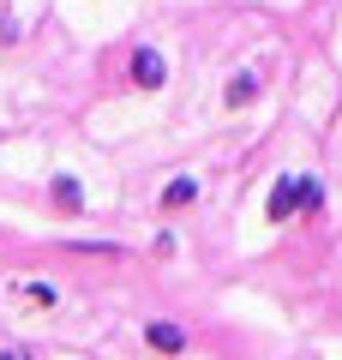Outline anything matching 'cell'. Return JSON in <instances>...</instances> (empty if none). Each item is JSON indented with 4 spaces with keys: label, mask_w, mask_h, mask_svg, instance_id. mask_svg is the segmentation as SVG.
<instances>
[{
    "label": "cell",
    "mask_w": 342,
    "mask_h": 360,
    "mask_svg": "<svg viewBox=\"0 0 342 360\" xmlns=\"http://www.w3.org/2000/svg\"><path fill=\"white\" fill-rule=\"evenodd\" d=\"M127 78H132L139 90H163V84H168V60L151 49V42H144V49H132V60H127Z\"/></svg>",
    "instance_id": "2"
},
{
    "label": "cell",
    "mask_w": 342,
    "mask_h": 360,
    "mask_svg": "<svg viewBox=\"0 0 342 360\" xmlns=\"http://www.w3.org/2000/svg\"><path fill=\"white\" fill-rule=\"evenodd\" d=\"M294 210H300V205H294V174H282L277 186H270V205H265V217H270V222H294Z\"/></svg>",
    "instance_id": "4"
},
{
    "label": "cell",
    "mask_w": 342,
    "mask_h": 360,
    "mask_svg": "<svg viewBox=\"0 0 342 360\" xmlns=\"http://www.w3.org/2000/svg\"><path fill=\"white\" fill-rule=\"evenodd\" d=\"M151 252H156V258H175V252H180V240H175V229H163V234H156V240H151Z\"/></svg>",
    "instance_id": "9"
},
{
    "label": "cell",
    "mask_w": 342,
    "mask_h": 360,
    "mask_svg": "<svg viewBox=\"0 0 342 360\" xmlns=\"http://www.w3.org/2000/svg\"><path fill=\"white\" fill-rule=\"evenodd\" d=\"M49 198H54V205H61V210H72V217H78V210H84V186H78L72 174H54Z\"/></svg>",
    "instance_id": "6"
},
{
    "label": "cell",
    "mask_w": 342,
    "mask_h": 360,
    "mask_svg": "<svg viewBox=\"0 0 342 360\" xmlns=\"http://www.w3.org/2000/svg\"><path fill=\"white\" fill-rule=\"evenodd\" d=\"M294 205L300 210H324V180L318 174H294Z\"/></svg>",
    "instance_id": "7"
},
{
    "label": "cell",
    "mask_w": 342,
    "mask_h": 360,
    "mask_svg": "<svg viewBox=\"0 0 342 360\" xmlns=\"http://www.w3.org/2000/svg\"><path fill=\"white\" fill-rule=\"evenodd\" d=\"M222 103H228V108L258 103V72H234V78H228V90H222Z\"/></svg>",
    "instance_id": "5"
},
{
    "label": "cell",
    "mask_w": 342,
    "mask_h": 360,
    "mask_svg": "<svg viewBox=\"0 0 342 360\" xmlns=\"http://www.w3.org/2000/svg\"><path fill=\"white\" fill-rule=\"evenodd\" d=\"M144 348L151 354H186V324L180 319H144Z\"/></svg>",
    "instance_id": "1"
},
{
    "label": "cell",
    "mask_w": 342,
    "mask_h": 360,
    "mask_svg": "<svg viewBox=\"0 0 342 360\" xmlns=\"http://www.w3.org/2000/svg\"><path fill=\"white\" fill-rule=\"evenodd\" d=\"M198 193H204L198 174H175V180L163 186V210H186V205H198Z\"/></svg>",
    "instance_id": "3"
},
{
    "label": "cell",
    "mask_w": 342,
    "mask_h": 360,
    "mask_svg": "<svg viewBox=\"0 0 342 360\" xmlns=\"http://www.w3.org/2000/svg\"><path fill=\"white\" fill-rule=\"evenodd\" d=\"M25 300H30V307H61V288L42 283V276H30V283H25Z\"/></svg>",
    "instance_id": "8"
},
{
    "label": "cell",
    "mask_w": 342,
    "mask_h": 360,
    "mask_svg": "<svg viewBox=\"0 0 342 360\" xmlns=\"http://www.w3.org/2000/svg\"><path fill=\"white\" fill-rule=\"evenodd\" d=\"M0 360H37L30 348H0Z\"/></svg>",
    "instance_id": "10"
}]
</instances>
